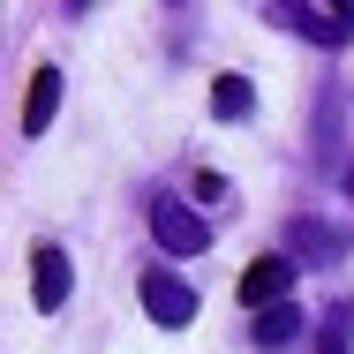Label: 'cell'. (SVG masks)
Instances as JSON below:
<instances>
[{
	"label": "cell",
	"mask_w": 354,
	"mask_h": 354,
	"mask_svg": "<svg viewBox=\"0 0 354 354\" xmlns=\"http://www.w3.org/2000/svg\"><path fill=\"white\" fill-rule=\"evenodd\" d=\"M151 234H158V249H174V257H204V249H212V226L189 212V204H174V196L151 204Z\"/></svg>",
	"instance_id": "6da1fadb"
},
{
	"label": "cell",
	"mask_w": 354,
	"mask_h": 354,
	"mask_svg": "<svg viewBox=\"0 0 354 354\" xmlns=\"http://www.w3.org/2000/svg\"><path fill=\"white\" fill-rule=\"evenodd\" d=\"M143 309H151V324H189L196 317V286L174 279V272H143Z\"/></svg>",
	"instance_id": "7a4b0ae2"
},
{
	"label": "cell",
	"mask_w": 354,
	"mask_h": 354,
	"mask_svg": "<svg viewBox=\"0 0 354 354\" xmlns=\"http://www.w3.org/2000/svg\"><path fill=\"white\" fill-rule=\"evenodd\" d=\"M294 279H301V272H294V257H257V264L241 272V301H249V309H272V301H294V294H286Z\"/></svg>",
	"instance_id": "3957f363"
},
{
	"label": "cell",
	"mask_w": 354,
	"mask_h": 354,
	"mask_svg": "<svg viewBox=\"0 0 354 354\" xmlns=\"http://www.w3.org/2000/svg\"><path fill=\"white\" fill-rule=\"evenodd\" d=\"M286 30H301L309 46H347V15L339 8H317V0H294V8H279Z\"/></svg>",
	"instance_id": "277c9868"
},
{
	"label": "cell",
	"mask_w": 354,
	"mask_h": 354,
	"mask_svg": "<svg viewBox=\"0 0 354 354\" xmlns=\"http://www.w3.org/2000/svg\"><path fill=\"white\" fill-rule=\"evenodd\" d=\"M30 294H38V309H61L68 301V249H53V241H38V257H30Z\"/></svg>",
	"instance_id": "5b68a950"
},
{
	"label": "cell",
	"mask_w": 354,
	"mask_h": 354,
	"mask_svg": "<svg viewBox=\"0 0 354 354\" xmlns=\"http://www.w3.org/2000/svg\"><path fill=\"white\" fill-rule=\"evenodd\" d=\"M294 339H301V309H294V301L257 309V347H294Z\"/></svg>",
	"instance_id": "8992f818"
},
{
	"label": "cell",
	"mask_w": 354,
	"mask_h": 354,
	"mask_svg": "<svg viewBox=\"0 0 354 354\" xmlns=\"http://www.w3.org/2000/svg\"><path fill=\"white\" fill-rule=\"evenodd\" d=\"M249 106H257L249 75H218V83H212V113H218V121H249Z\"/></svg>",
	"instance_id": "52a82bcc"
},
{
	"label": "cell",
	"mask_w": 354,
	"mask_h": 354,
	"mask_svg": "<svg viewBox=\"0 0 354 354\" xmlns=\"http://www.w3.org/2000/svg\"><path fill=\"white\" fill-rule=\"evenodd\" d=\"M53 106H61V75L38 68V75H30V113H23V129H46V121H53Z\"/></svg>",
	"instance_id": "ba28073f"
},
{
	"label": "cell",
	"mask_w": 354,
	"mask_h": 354,
	"mask_svg": "<svg viewBox=\"0 0 354 354\" xmlns=\"http://www.w3.org/2000/svg\"><path fill=\"white\" fill-rule=\"evenodd\" d=\"M347 324H354V301H332V309H324V347L317 354H347Z\"/></svg>",
	"instance_id": "9c48e42d"
}]
</instances>
